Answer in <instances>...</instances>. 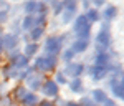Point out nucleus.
<instances>
[{"label":"nucleus","mask_w":124,"mask_h":106,"mask_svg":"<svg viewBox=\"0 0 124 106\" xmlns=\"http://www.w3.org/2000/svg\"><path fill=\"white\" fill-rule=\"evenodd\" d=\"M89 28H91V25H89V22L86 20V15H79L75 22V32H76L78 37H83V40L88 38V35H89Z\"/></svg>","instance_id":"nucleus-1"},{"label":"nucleus","mask_w":124,"mask_h":106,"mask_svg":"<svg viewBox=\"0 0 124 106\" xmlns=\"http://www.w3.org/2000/svg\"><path fill=\"white\" fill-rule=\"evenodd\" d=\"M61 41H63V37H50L46 40V45H45V50H46L48 57H55L60 48H61Z\"/></svg>","instance_id":"nucleus-2"},{"label":"nucleus","mask_w":124,"mask_h":106,"mask_svg":"<svg viewBox=\"0 0 124 106\" xmlns=\"http://www.w3.org/2000/svg\"><path fill=\"white\" fill-rule=\"evenodd\" d=\"M109 43H111L109 30H108V27H103V30H101V32L98 33V37H96V47H98V50L104 51V50L109 47Z\"/></svg>","instance_id":"nucleus-3"},{"label":"nucleus","mask_w":124,"mask_h":106,"mask_svg":"<svg viewBox=\"0 0 124 106\" xmlns=\"http://www.w3.org/2000/svg\"><path fill=\"white\" fill-rule=\"evenodd\" d=\"M63 8H65V12H63V17H61V18H63L65 23H68L70 20L73 18L75 12H76V3H75V2H66Z\"/></svg>","instance_id":"nucleus-4"},{"label":"nucleus","mask_w":124,"mask_h":106,"mask_svg":"<svg viewBox=\"0 0 124 106\" xmlns=\"http://www.w3.org/2000/svg\"><path fill=\"white\" fill-rule=\"evenodd\" d=\"M89 73H91L93 80L99 81V80H103V78L106 76V73H108V66H106V65H96V66L91 68Z\"/></svg>","instance_id":"nucleus-5"},{"label":"nucleus","mask_w":124,"mask_h":106,"mask_svg":"<svg viewBox=\"0 0 124 106\" xmlns=\"http://www.w3.org/2000/svg\"><path fill=\"white\" fill-rule=\"evenodd\" d=\"M43 93L46 95V96H56L58 95V85L55 81H51V80H48L43 83Z\"/></svg>","instance_id":"nucleus-6"},{"label":"nucleus","mask_w":124,"mask_h":106,"mask_svg":"<svg viewBox=\"0 0 124 106\" xmlns=\"http://www.w3.org/2000/svg\"><path fill=\"white\" fill-rule=\"evenodd\" d=\"M83 71V65L81 63H70L65 68V73L63 75H71V76H78L79 73Z\"/></svg>","instance_id":"nucleus-7"},{"label":"nucleus","mask_w":124,"mask_h":106,"mask_svg":"<svg viewBox=\"0 0 124 106\" xmlns=\"http://www.w3.org/2000/svg\"><path fill=\"white\" fill-rule=\"evenodd\" d=\"M43 10H45V3H41V2H27V3H25V12H27V13L43 12Z\"/></svg>","instance_id":"nucleus-8"},{"label":"nucleus","mask_w":124,"mask_h":106,"mask_svg":"<svg viewBox=\"0 0 124 106\" xmlns=\"http://www.w3.org/2000/svg\"><path fill=\"white\" fill-rule=\"evenodd\" d=\"M111 85H113V93H114V96L119 98V99H123L124 98V85H123V81H113Z\"/></svg>","instance_id":"nucleus-9"},{"label":"nucleus","mask_w":124,"mask_h":106,"mask_svg":"<svg viewBox=\"0 0 124 106\" xmlns=\"http://www.w3.org/2000/svg\"><path fill=\"white\" fill-rule=\"evenodd\" d=\"M2 47H5V48H15L17 47V37L15 35H7L5 38L2 40Z\"/></svg>","instance_id":"nucleus-10"},{"label":"nucleus","mask_w":124,"mask_h":106,"mask_svg":"<svg viewBox=\"0 0 124 106\" xmlns=\"http://www.w3.org/2000/svg\"><path fill=\"white\" fill-rule=\"evenodd\" d=\"M27 83H28L30 88L37 90V88H40V85H41V80H40L38 75H28V76H27Z\"/></svg>","instance_id":"nucleus-11"},{"label":"nucleus","mask_w":124,"mask_h":106,"mask_svg":"<svg viewBox=\"0 0 124 106\" xmlns=\"http://www.w3.org/2000/svg\"><path fill=\"white\" fill-rule=\"evenodd\" d=\"M37 101H38V96H35L33 93L25 95V98L22 99V103H23L25 106H35V105H37Z\"/></svg>","instance_id":"nucleus-12"},{"label":"nucleus","mask_w":124,"mask_h":106,"mask_svg":"<svg viewBox=\"0 0 124 106\" xmlns=\"http://www.w3.org/2000/svg\"><path fill=\"white\" fill-rule=\"evenodd\" d=\"M88 48V40H78L75 41V45H73V51H85Z\"/></svg>","instance_id":"nucleus-13"},{"label":"nucleus","mask_w":124,"mask_h":106,"mask_svg":"<svg viewBox=\"0 0 124 106\" xmlns=\"http://www.w3.org/2000/svg\"><path fill=\"white\" fill-rule=\"evenodd\" d=\"M37 51H38V45H37V43H30V45L25 47V57H27V58L33 57Z\"/></svg>","instance_id":"nucleus-14"},{"label":"nucleus","mask_w":124,"mask_h":106,"mask_svg":"<svg viewBox=\"0 0 124 106\" xmlns=\"http://www.w3.org/2000/svg\"><path fill=\"white\" fill-rule=\"evenodd\" d=\"M91 95H93V98H94L96 101H99V103H104L106 99H108V98H106V93L103 90H94Z\"/></svg>","instance_id":"nucleus-15"},{"label":"nucleus","mask_w":124,"mask_h":106,"mask_svg":"<svg viewBox=\"0 0 124 106\" xmlns=\"http://www.w3.org/2000/svg\"><path fill=\"white\" fill-rule=\"evenodd\" d=\"M116 15H117V8L116 7H108L104 10V18L106 20H113Z\"/></svg>","instance_id":"nucleus-16"},{"label":"nucleus","mask_w":124,"mask_h":106,"mask_svg":"<svg viewBox=\"0 0 124 106\" xmlns=\"http://www.w3.org/2000/svg\"><path fill=\"white\" fill-rule=\"evenodd\" d=\"M70 88H71V91H75V93H81V91H83L81 80H73V81L70 83Z\"/></svg>","instance_id":"nucleus-17"},{"label":"nucleus","mask_w":124,"mask_h":106,"mask_svg":"<svg viewBox=\"0 0 124 106\" xmlns=\"http://www.w3.org/2000/svg\"><path fill=\"white\" fill-rule=\"evenodd\" d=\"M55 65H56L55 57H45V71H50L51 68H55Z\"/></svg>","instance_id":"nucleus-18"},{"label":"nucleus","mask_w":124,"mask_h":106,"mask_svg":"<svg viewBox=\"0 0 124 106\" xmlns=\"http://www.w3.org/2000/svg\"><path fill=\"white\" fill-rule=\"evenodd\" d=\"M13 63H15V68H22V66H25V65L28 63V58H27V57H20V55H18L17 60H15Z\"/></svg>","instance_id":"nucleus-19"},{"label":"nucleus","mask_w":124,"mask_h":106,"mask_svg":"<svg viewBox=\"0 0 124 106\" xmlns=\"http://www.w3.org/2000/svg\"><path fill=\"white\" fill-rule=\"evenodd\" d=\"M13 95H15V98H17V99H20V101H22V99L25 98V95H27V91H25V88H23V86H18L15 91H13Z\"/></svg>","instance_id":"nucleus-20"},{"label":"nucleus","mask_w":124,"mask_h":106,"mask_svg":"<svg viewBox=\"0 0 124 106\" xmlns=\"http://www.w3.org/2000/svg\"><path fill=\"white\" fill-rule=\"evenodd\" d=\"M33 23H35L33 17H25V20H23V30H31Z\"/></svg>","instance_id":"nucleus-21"},{"label":"nucleus","mask_w":124,"mask_h":106,"mask_svg":"<svg viewBox=\"0 0 124 106\" xmlns=\"http://www.w3.org/2000/svg\"><path fill=\"white\" fill-rule=\"evenodd\" d=\"M98 18H99V13H98L96 10H89L88 15H86V20H88V22H96Z\"/></svg>","instance_id":"nucleus-22"},{"label":"nucleus","mask_w":124,"mask_h":106,"mask_svg":"<svg viewBox=\"0 0 124 106\" xmlns=\"http://www.w3.org/2000/svg\"><path fill=\"white\" fill-rule=\"evenodd\" d=\"M5 71H3V75H5V78H10V76H15L17 75V70H15V66H7L3 68Z\"/></svg>","instance_id":"nucleus-23"},{"label":"nucleus","mask_w":124,"mask_h":106,"mask_svg":"<svg viewBox=\"0 0 124 106\" xmlns=\"http://www.w3.org/2000/svg\"><path fill=\"white\" fill-rule=\"evenodd\" d=\"M41 35H43V27H37V28H33V32H31V38H33V40H38Z\"/></svg>","instance_id":"nucleus-24"},{"label":"nucleus","mask_w":124,"mask_h":106,"mask_svg":"<svg viewBox=\"0 0 124 106\" xmlns=\"http://www.w3.org/2000/svg\"><path fill=\"white\" fill-rule=\"evenodd\" d=\"M35 68L40 70V71H45V57H40L37 61H35Z\"/></svg>","instance_id":"nucleus-25"},{"label":"nucleus","mask_w":124,"mask_h":106,"mask_svg":"<svg viewBox=\"0 0 124 106\" xmlns=\"http://www.w3.org/2000/svg\"><path fill=\"white\" fill-rule=\"evenodd\" d=\"M108 63V55L106 53H99L96 58V65H106Z\"/></svg>","instance_id":"nucleus-26"},{"label":"nucleus","mask_w":124,"mask_h":106,"mask_svg":"<svg viewBox=\"0 0 124 106\" xmlns=\"http://www.w3.org/2000/svg\"><path fill=\"white\" fill-rule=\"evenodd\" d=\"M73 53H75L73 50H66V51L63 53V60H65V61H70V60L73 58Z\"/></svg>","instance_id":"nucleus-27"},{"label":"nucleus","mask_w":124,"mask_h":106,"mask_svg":"<svg viewBox=\"0 0 124 106\" xmlns=\"http://www.w3.org/2000/svg\"><path fill=\"white\" fill-rule=\"evenodd\" d=\"M56 81H58V83H63V85H65V83H66V76H65L63 73H58V75H56ZM56 81H55V83H56Z\"/></svg>","instance_id":"nucleus-28"},{"label":"nucleus","mask_w":124,"mask_h":106,"mask_svg":"<svg viewBox=\"0 0 124 106\" xmlns=\"http://www.w3.org/2000/svg\"><path fill=\"white\" fill-rule=\"evenodd\" d=\"M81 105H83V106H94L88 98H83V99H81ZM81 105H79V106H81Z\"/></svg>","instance_id":"nucleus-29"},{"label":"nucleus","mask_w":124,"mask_h":106,"mask_svg":"<svg viewBox=\"0 0 124 106\" xmlns=\"http://www.w3.org/2000/svg\"><path fill=\"white\" fill-rule=\"evenodd\" d=\"M7 20V12H0V23Z\"/></svg>","instance_id":"nucleus-30"},{"label":"nucleus","mask_w":124,"mask_h":106,"mask_svg":"<svg viewBox=\"0 0 124 106\" xmlns=\"http://www.w3.org/2000/svg\"><path fill=\"white\" fill-rule=\"evenodd\" d=\"M38 106H55V105H53L51 101H41V103H40Z\"/></svg>","instance_id":"nucleus-31"},{"label":"nucleus","mask_w":124,"mask_h":106,"mask_svg":"<svg viewBox=\"0 0 124 106\" xmlns=\"http://www.w3.org/2000/svg\"><path fill=\"white\" fill-rule=\"evenodd\" d=\"M104 106H116V105H114V101H109V99H106V101H104Z\"/></svg>","instance_id":"nucleus-32"},{"label":"nucleus","mask_w":124,"mask_h":106,"mask_svg":"<svg viewBox=\"0 0 124 106\" xmlns=\"http://www.w3.org/2000/svg\"><path fill=\"white\" fill-rule=\"evenodd\" d=\"M94 5H96V7H101V5H104V2H103V0H96Z\"/></svg>","instance_id":"nucleus-33"},{"label":"nucleus","mask_w":124,"mask_h":106,"mask_svg":"<svg viewBox=\"0 0 124 106\" xmlns=\"http://www.w3.org/2000/svg\"><path fill=\"white\" fill-rule=\"evenodd\" d=\"M66 106H79L78 103H66Z\"/></svg>","instance_id":"nucleus-34"},{"label":"nucleus","mask_w":124,"mask_h":106,"mask_svg":"<svg viewBox=\"0 0 124 106\" xmlns=\"http://www.w3.org/2000/svg\"><path fill=\"white\" fill-rule=\"evenodd\" d=\"M2 48H3V47H2V40H0V51H2Z\"/></svg>","instance_id":"nucleus-35"},{"label":"nucleus","mask_w":124,"mask_h":106,"mask_svg":"<svg viewBox=\"0 0 124 106\" xmlns=\"http://www.w3.org/2000/svg\"><path fill=\"white\" fill-rule=\"evenodd\" d=\"M0 3H2V2H0Z\"/></svg>","instance_id":"nucleus-36"}]
</instances>
